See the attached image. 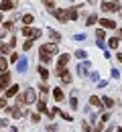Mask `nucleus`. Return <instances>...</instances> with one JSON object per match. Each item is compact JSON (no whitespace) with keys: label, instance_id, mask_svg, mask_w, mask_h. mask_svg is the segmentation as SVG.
Here are the masks:
<instances>
[{"label":"nucleus","instance_id":"obj_1","mask_svg":"<svg viewBox=\"0 0 122 132\" xmlns=\"http://www.w3.org/2000/svg\"><path fill=\"white\" fill-rule=\"evenodd\" d=\"M37 102V94H35V89H27L25 94H18V98H17V104L18 106H25V104H35Z\"/></svg>","mask_w":122,"mask_h":132},{"label":"nucleus","instance_id":"obj_2","mask_svg":"<svg viewBox=\"0 0 122 132\" xmlns=\"http://www.w3.org/2000/svg\"><path fill=\"white\" fill-rule=\"evenodd\" d=\"M102 10H104V12H114V10H120V4H118V2H102Z\"/></svg>","mask_w":122,"mask_h":132},{"label":"nucleus","instance_id":"obj_3","mask_svg":"<svg viewBox=\"0 0 122 132\" xmlns=\"http://www.w3.org/2000/svg\"><path fill=\"white\" fill-rule=\"evenodd\" d=\"M39 53H47V55H53V53H57V43H45Z\"/></svg>","mask_w":122,"mask_h":132},{"label":"nucleus","instance_id":"obj_4","mask_svg":"<svg viewBox=\"0 0 122 132\" xmlns=\"http://www.w3.org/2000/svg\"><path fill=\"white\" fill-rule=\"evenodd\" d=\"M22 35H27V37H31V39H39V37H41V31H39V29H31V27H25V29H22Z\"/></svg>","mask_w":122,"mask_h":132},{"label":"nucleus","instance_id":"obj_5","mask_svg":"<svg viewBox=\"0 0 122 132\" xmlns=\"http://www.w3.org/2000/svg\"><path fill=\"white\" fill-rule=\"evenodd\" d=\"M8 83H10V73H2L0 75V92L8 89Z\"/></svg>","mask_w":122,"mask_h":132},{"label":"nucleus","instance_id":"obj_6","mask_svg":"<svg viewBox=\"0 0 122 132\" xmlns=\"http://www.w3.org/2000/svg\"><path fill=\"white\" fill-rule=\"evenodd\" d=\"M57 75L61 77V81H63V83H71V75H69L67 69H57Z\"/></svg>","mask_w":122,"mask_h":132},{"label":"nucleus","instance_id":"obj_7","mask_svg":"<svg viewBox=\"0 0 122 132\" xmlns=\"http://www.w3.org/2000/svg\"><path fill=\"white\" fill-rule=\"evenodd\" d=\"M87 71H90V61H84V63H79L77 65V75H87Z\"/></svg>","mask_w":122,"mask_h":132},{"label":"nucleus","instance_id":"obj_8","mask_svg":"<svg viewBox=\"0 0 122 132\" xmlns=\"http://www.w3.org/2000/svg\"><path fill=\"white\" fill-rule=\"evenodd\" d=\"M17 69H18V73H25V71L29 69V59H18Z\"/></svg>","mask_w":122,"mask_h":132},{"label":"nucleus","instance_id":"obj_9","mask_svg":"<svg viewBox=\"0 0 122 132\" xmlns=\"http://www.w3.org/2000/svg\"><path fill=\"white\" fill-rule=\"evenodd\" d=\"M6 114L14 116V118H20L22 112H20V108H18V106H10V108H6Z\"/></svg>","mask_w":122,"mask_h":132},{"label":"nucleus","instance_id":"obj_10","mask_svg":"<svg viewBox=\"0 0 122 132\" xmlns=\"http://www.w3.org/2000/svg\"><path fill=\"white\" fill-rule=\"evenodd\" d=\"M67 61H69V55H61V57L57 59V69H65Z\"/></svg>","mask_w":122,"mask_h":132},{"label":"nucleus","instance_id":"obj_11","mask_svg":"<svg viewBox=\"0 0 122 132\" xmlns=\"http://www.w3.org/2000/svg\"><path fill=\"white\" fill-rule=\"evenodd\" d=\"M39 75H41V79H43V83L47 81V79H49V75H51V73H49V69H47V67H39Z\"/></svg>","mask_w":122,"mask_h":132},{"label":"nucleus","instance_id":"obj_12","mask_svg":"<svg viewBox=\"0 0 122 132\" xmlns=\"http://www.w3.org/2000/svg\"><path fill=\"white\" fill-rule=\"evenodd\" d=\"M18 89H20V87H18L17 83H12V85H10L8 89H6V98H12V96H17V94H18Z\"/></svg>","mask_w":122,"mask_h":132},{"label":"nucleus","instance_id":"obj_13","mask_svg":"<svg viewBox=\"0 0 122 132\" xmlns=\"http://www.w3.org/2000/svg\"><path fill=\"white\" fill-rule=\"evenodd\" d=\"M53 98H55V102H63V89L61 87H53Z\"/></svg>","mask_w":122,"mask_h":132},{"label":"nucleus","instance_id":"obj_14","mask_svg":"<svg viewBox=\"0 0 122 132\" xmlns=\"http://www.w3.org/2000/svg\"><path fill=\"white\" fill-rule=\"evenodd\" d=\"M53 14L59 18L61 22H67V10H53Z\"/></svg>","mask_w":122,"mask_h":132},{"label":"nucleus","instance_id":"obj_15","mask_svg":"<svg viewBox=\"0 0 122 132\" xmlns=\"http://www.w3.org/2000/svg\"><path fill=\"white\" fill-rule=\"evenodd\" d=\"M100 24H102L104 29H116V22H114V20H110V18H102V20H100Z\"/></svg>","mask_w":122,"mask_h":132},{"label":"nucleus","instance_id":"obj_16","mask_svg":"<svg viewBox=\"0 0 122 132\" xmlns=\"http://www.w3.org/2000/svg\"><path fill=\"white\" fill-rule=\"evenodd\" d=\"M0 8H2V10H14L17 4H14V2H0Z\"/></svg>","mask_w":122,"mask_h":132},{"label":"nucleus","instance_id":"obj_17","mask_svg":"<svg viewBox=\"0 0 122 132\" xmlns=\"http://www.w3.org/2000/svg\"><path fill=\"white\" fill-rule=\"evenodd\" d=\"M69 104H71V108H73V110H77V92H75V89L71 92V100H69Z\"/></svg>","mask_w":122,"mask_h":132},{"label":"nucleus","instance_id":"obj_18","mask_svg":"<svg viewBox=\"0 0 122 132\" xmlns=\"http://www.w3.org/2000/svg\"><path fill=\"white\" fill-rule=\"evenodd\" d=\"M90 106H94V108H102V100L96 98V96H92V98H90Z\"/></svg>","mask_w":122,"mask_h":132},{"label":"nucleus","instance_id":"obj_19","mask_svg":"<svg viewBox=\"0 0 122 132\" xmlns=\"http://www.w3.org/2000/svg\"><path fill=\"white\" fill-rule=\"evenodd\" d=\"M77 16H79V12H77V8H67V18H71V20H75Z\"/></svg>","mask_w":122,"mask_h":132},{"label":"nucleus","instance_id":"obj_20","mask_svg":"<svg viewBox=\"0 0 122 132\" xmlns=\"http://www.w3.org/2000/svg\"><path fill=\"white\" fill-rule=\"evenodd\" d=\"M108 45H110V49H116V47L120 45V39H118V37H112V39L108 41Z\"/></svg>","mask_w":122,"mask_h":132},{"label":"nucleus","instance_id":"obj_21","mask_svg":"<svg viewBox=\"0 0 122 132\" xmlns=\"http://www.w3.org/2000/svg\"><path fill=\"white\" fill-rule=\"evenodd\" d=\"M102 104H104V108H112V106H114V100L104 96V98H102Z\"/></svg>","mask_w":122,"mask_h":132},{"label":"nucleus","instance_id":"obj_22","mask_svg":"<svg viewBox=\"0 0 122 132\" xmlns=\"http://www.w3.org/2000/svg\"><path fill=\"white\" fill-rule=\"evenodd\" d=\"M37 110H39V112H47V102H45V100L37 102Z\"/></svg>","mask_w":122,"mask_h":132},{"label":"nucleus","instance_id":"obj_23","mask_svg":"<svg viewBox=\"0 0 122 132\" xmlns=\"http://www.w3.org/2000/svg\"><path fill=\"white\" fill-rule=\"evenodd\" d=\"M49 37H51L53 41H61V35L57 33V31H53V29H49Z\"/></svg>","mask_w":122,"mask_h":132},{"label":"nucleus","instance_id":"obj_24","mask_svg":"<svg viewBox=\"0 0 122 132\" xmlns=\"http://www.w3.org/2000/svg\"><path fill=\"white\" fill-rule=\"evenodd\" d=\"M75 57H77V59H79V61H86L87 53H86V51H82V49H79V51H75Z\"/></svg>","mask_w":122,"mask_h":132},{"label":"nucleus","instance_id":"obj_25","mask_svg":"<svg viewBox=\"0 0 122 132\" xmlns=\"http://www.w3.org/2000/svg\"><path fill=\"white\" fill-rule=\"evenodd\" d=\"M6 67H8V61H6L4 57H0V71H2V73H6Z\"/></svg>","mask_w":122,"mask_h":132},{"label":"nucleus","instance_id":"obj_26","mask_svg":"<svg viewBox=\"0 0 122 132\" xmlns=\"http://www.w3.org/2000/svg\"><path fill=\"white\" fill-rule=\"evenodd\" d=\"M96 22H98V16H96V14H90V16H87V27H94Z\"/></svg>","mask_w":122,"mask_h":132},{"label":"nucleus","instance_id":"obj_27","mask_svg":"<svg viewBox=\"0 0 122 132\" xmlns=\"http://www.w3.org/2000/svg\"><path fill=\"white\" fill-rule=\"evenodd\" d=\"M10 51H12V47H10L8 43H6V45H0V53H4V55H8Z\"/></svg>","mask_w":122,"mask_h":132},{"label":"nucleus","instance_id":"obj_28","mask_svg":"<svg viewBox=\"0 0 122 132\" xmlns=\"http://www.w3.org/2000/svg\"><path fill=\"white\" fill-rule=\"evenodd\" d=\"M39 57H41V61H43L45 65H47V63L51 61V55H47V53H39Z\"/></svg>","mask_w":122,"mask_h":132},{"label":"nucleus","instance_id":"obj_29","mask_svg":"<svg viewBox=\"0 0 122 132\" xmlns=\"http://www.w3.org/2000/svg\"><path fill=\"white\" fill-rule=\"evenodd\" d=\"M22 22H25V24H31V22H33V14H25V16H22Z\"/></svg>","mask_w":122,"mask_h":132},{"label":"nucleus","instance_id":"obj_30","mask_svg":"<svg viewBox=\"0 0 122 132\" xmlns=\"http://www.w3.org/2000/svg\"><path fill=\"white\" fill-rule=\"evenodd\" d=\"M12 29H14L12 20H6V22H4V31H12Z\"/></svg>","mask_w":122,"mask_h":132},{"label":"nucleus","instance_id":"obj_31","mask_svg":"<svg viewBox=\"0 0 122 132\" xmlns=\"http://www.w3.org/2000/svg\"><path fill=\"white\" fill-rule=\"evenodd\" d=\"M96 37H98V39H100V41H104V37H106V33H104V31H102V29H98V31H96Z\"/></svg>","mask_w":122,"mask_h":132},{"label":"nucleus","instance_id":"obj_32","mask_svg":"<svg viewBox=\"0 0 122 132\" xmlns=\"http://www.w3.org/2000/svg\"><path fill=\"white\" fill-rule=\"evenodd\" d=\"M39 89H41L43 94H47V92H49V87H47V83H41V85H39Z\"/></svg>","mask_w":122,"mask_h":132},{"label":"nucleus","instance_id":"obj_33","mask_svg":"<svg viewBox=\"0 0 122 132\" xmlns=\"http://www.w3.org/2000/svg\"><path fill=\"white\" fill-rule=\"evenodd\" d=\"M90 130H92V128H90V124L84 122V124H82V132H90Z\"/></svg>","mask_w":122,"mask_h":132},{"label":"nucleus","instance_id":"obj_34","mask_svg":"<svg viewBox=\"0 0 122 132\" xmlns=\"http://www.w3.org/2000/svg\"><path fill=\"white\" fill-rule=\"evenodd\" d=\"M112 77L118 79V77H120V71H118V69H112Z\"/></svg>","mask_w":122,"mask_h":132},{"label":"nucleus","instance_id":"obj_35","mask_svg":"<svg viewBox=\"0 0 122 132\" xmlns=\"http://www.w3.org/2000/svg\"><path fill=\"white\" fill-rule=\"evenodd\" d=\"M47 132H57V126H55V124H49V126H47Z\"/></svg>","mask_w":122,"mask_h":132},{"label":"nucleus","instance_id":"obj_36","mask_svg":"<svg viewBox=\"0 0 122 132\" xmlns=\"http://www.w3.org/2000/svg\"><path fill=\"white\" fill-rule=\"evenodd\" d=\"M45 6H47L49 10H55V2H45Z\"/></svg>","mask_w":122,"mask_h":132},{"label":"nucleus","instance_id":"obj_37","mask_svg":"<svg viewBox=\"0 0 122 132\" xmlns=\"http://www.w3.org/2000/svg\"><path fill=\"white\" fill-rule=\"evenodd\" d=\"M31 120H33V122H39V120H41V116H39V114H33V116H31Z\"/></svg>","mask_w":122,"mask_h":132},{"label":"nucleus","instance_id":"obj_38","mask_svg":"<svg viewBox=\"0 0 122 132\" xmlns=\"http://www.w3.org/2000/svg\"><path fill=\"white\" fill-rule=\"evenodd\" d=\"M108 120H110V114H102V124H104V122H108Z\"/></svg>","mask_w":122,"mask_h":132},{"label":"nucleus","instance_id":"obj_39","mask_svg":"<svg viewBox=\"0 0 122 132\" xmlns=\"http://www.w3.org/2000/svg\"><path fill=\"white\" fill-rule=\"evenodd\" d=\"M31 47H33V41H27V43H25V49L29 51V49H31Z\"/></svg>","mask_w":122,"mask_h":132},{"label":"nucleus","instance_id":"obj_40","mask_svg":"<svg viewBox=\"0 0 122 132\" xmlns=\"http://www.w3.org/2000/svg\"><path fill=\"white\" fill-rule=\"evenodd\" d=\"M10 61H12V63H14V61H18V55H17V53H12V55H10Z\"/></svg>","mask_w":122,"mask_h":132},{"label":"nucleus","instance_id":"obj_41","mask_svg":"<svg viewBox=\"0 0 122 132\" xmlns=\"http://www.w3.org/2000/svg\"><path fill=\"white\" fill-rule=\"evenodd\" d=\"M6 33H8V31H4V27H2V29H0V39H2V37H6Z\"/></svg>","mask_w":122,"mask_h":132},{"label":"nucleus","instance_id":"obj_42","mask_svg":"<svg viewBox=\"0 0 122 132\" xmlns=\"http://www.w3.org/2000/svg\"><path fill=\"white\" fill-rule=\"evenodd\" d=\"M6 106V98H0V108H4Z\"/></svg>","mask_w":122,"mask_h":132},{"label":"nucleus","instance_id":"obj_43","mask_svg":"<svg viewBox=\"0 0 122 132\" xmlns=\"http://www.w3.org/2000/svg\"><path fill=\"white\" fill-rule=\"evenodd\" d=\"M116 59H118V61L122 63V53H118V55H116Z\"/></svg>","mask_w":122,"mask_h":132},{"label":"nucleus","instance_id":"obj_44","mask_svg":"<svg viewBox=\"0 0 122 132\" xmlns=\"http://www.w3.org/2000/svg\"><path fill=\"white\" fill-rule=\"evenodd\" d=\"M118 132H122V126H120V128H118Z\"/></svg>","mask_w":122,"mask_h":132},{"label":"nucleus","instance_id":"obj_45","mask_svg":"<svg viewBox=\"0 0 122 132\" xmlns=\"http://www.w3.org/2000/svg\"><path fill=\"white\" fill-rule=\"evenodd\" d=\"M0 22H2V16H0Z\"/></svg>","mask_w":122,"mask_h":132},{"label":"nucleus","instance_id":"obj_46","mask_svg":"<svg viewBox=\"0 0 122 132\" xmlns=\"http://www.w3.org/2000/svg\"><path fill=\"white\" fill-rule=\"evenodd\" d=\"M120 35H122V29H120Z\"/></svg>","mask_w":122,"mask_h":132}]
</instances>
